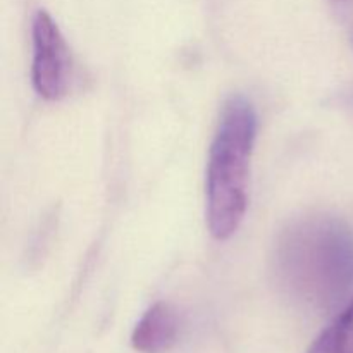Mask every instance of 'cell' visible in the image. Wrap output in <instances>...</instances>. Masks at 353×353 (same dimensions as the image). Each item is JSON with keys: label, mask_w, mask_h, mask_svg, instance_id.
<instances>
[{"label": "cell", "mask_w": 353, "mask_h": 353, "mask_svg": "<svg viewBox=\"0 0 353 353\" xmlns=\"http://www.w3.org/2000/svg\"><path fill=\"white\" fill-rule=\"evenodd\" d=\"M276 279L303 305L327 310L353 292V228L331 216L290 224L274 248Z\"/></svg>", "instance_id": "1"}, {"label": "cell", "mask_w": 353, "mask_h": 353, "mask_svg": "<svg viewBox=\"0 0 353 353\" xmlns=\"http://www.w3.org/2000/svg\"><path fill=\"white\" fill-rule=\"evenodd\" d=\"M257 124V112L245 97L228 99L207 162V226L216 240L231 238L243 223Z\"/></svg>", "instance_id": "2"}, {"label": "cell", "mask_w": 353, "mask_h": 353, "mask_svg": "<svg viewBox=\"0 0 353 353\" xmlns=\"http://www.w3.org/2000/svg\"><path fill=\"white\" fill-rule=\"evenodd\" d=\"M33 65L31 81L41 99L59 100L68 93L71 76L69 48L57 23L47 10H38L31 24Z\"/></svg>", "instance_id": "3"}, {"label": "cell", "mask_w": 353, "mask_h": 353, "mask_svg": "<svg viewBox=\"0 0 353 353\" xmlns=\"http://www.w3.org/2000/svg\"><path fill=\"white\" fill-rule=\"evenodd\" d=\"M179 334V317L171 303L157 302L141 316L131 334V345L140 353H165Z\"/></svg>", "instance_id": "4"}, {"label": "cell", "mask_w": 353, "mask_h": 353, "mask_svg": "<svg viewBox=\"0 0 353 353\" xmlns=\"http://www.w3.org/2000/svg\"><path fill=\"white\" fill-rule=\"evenodd\" d=\"M307 353H353V300L319 334Z\"/></svg>", "instance_id": "5"}]
</instances>
